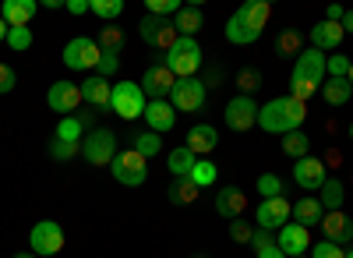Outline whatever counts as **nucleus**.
<instances>
[{
    "label": "nucleus",
    "mask_w": 353,
    "mask_h": 258,
    "mask_svg": "<svg viewBox=\"0 0 353 258\" xmlns=\"http://www.w3.org/2000/svg\"><path fill=\"white\" fill-rule=\"evenodd\" d=\"M329 57L321 53V50H314V46H304L301 53H297V61H293V75H290V96L293 99H301V103H307L318 89H321V81L329 78Z\"/></svg>",
    "instance_id": "obj_1"
},
{
    "label": "nucleus",
    "mask_w": 353,
    "mask_h": 258,
    "mask_svg": "<svg viewBox=\"0 0 353 258\" xmlns=\"http://www.w3.org/2000/svg\"><path fill=\"white\" fill-rule=\"evenodd\" d=\"M269 18H272V4H269V0H244V4L233 11V18L226 21V39L233 46H251V43L261 39Z\"/></svg>",
    "instance_id": "obj_2"
},
{
    "label": "nucleus",
    "mask_w": 353,
    "mask_h": 258,
    "mask_svg": "<svg viewBox=\"0 0 353 258\" xmlns=\"http://www.w3.org/2000/svg\"><path fill=\"white\" fill-rule=\"evenodd\" d=\"M307 121V106L301 99H293V96H276L269 99L265 106H258V124L261 131H269V135H290V131H301Z\"/></svg>",
    "instance_id": "obj_3"
},
{
    "label": "nucleus",
    "mask_w": 353,
    "mask_h": 258,
    "mask_svg": "<svg viewBox=\"0 0 353 258\" xmlns=\"http://www.w3.org/2000/svg\"><path fill=\"white\" fill-rule=\"evenodd\" d=\"M163 64L170 68L173 78H194L201 71V64H205V50L198 46V39L181 36V39L173 43V50H166V61Z\"/></svg>",
    "instance_id": "obj_4"
},
{
    "label": "nucleus",
    "mask_w": 353,
    "mask_h": 258,
    "mask_svg": "<svg viewBox=\"0 0 353 258\" xmlns=\"http://www.w3.org/2000/svg\"><path fill=\"white\" fill-rule=\"evenodd\" d=\"M28 251L36 258H53L64 251V226L57 219H39L32 230H28Z\"/></svg>",
    "instance_id": "obj_5"
},
{
    "label": "nucleus",
    "mask_w": 353,
    "mask_h": 258,
    "mask_svg": "<svg viewBox=\"0 0 353 258\" xmlns=\"http://www.w3.org/2000/svg\"><path fill=\"white\" fill-rule=\"evenodd\" d=\"M145 106H149V99H145L141 85L138 81H117L113 85V96H110V110L121 113L124 121H138L145 117Z\"/></svg>",
    "instance_id": "obj_6"
},
{
    "label": "nucleus",
    "mask_w": 353,
    "mask_h": 258,
    "mask_svg": "<svg viewBox=\"0 0 353 258\" xmlns=\"http://www.w3.org/2000/svg\"><path fill=\"white\" fill-rule=\"evenodd\" d=\"M110 174H113V181H121L124 188H141L145 181H149V159L138 156L134 149H124V152L113 156Z\"/></svg>",
    "instance_id": "obj_7"
},
{
    "label": "nucleus",
    "mask_w": 353,
    "mask_h": 258,
    "mask_svg": "<svg viewBox=\"0 0 353 258\" xmlns=\"http://www.w3.org/2000/svg\"><path fill=\"white\" fill-rule=\"evenodd\" d=\"M117 156V135L110 128H96L81 138V159L92 166H110Z\"/></svg>",
    "instance_id": "obj_8"
},
{
    "label": "nucleus",
    "mask_w": 353,
    "mask_h": 258,
    "mask_svg": "<svg viewBox=\"0 0 353 258\" xmlns=\"http://www.w3.org/2000/svg\"><path fill=\"white\" fill-rule=\"evenodd\" d=\"M99 43L92 36H74L68 46H64V68L68 71H96L99 68Z\"/></svg>",
    "instance_id": "obj_9"
},
{
    "label": "nucleus",
    "mask_w": 353,
    "mask_h": 258,
    "mask_svg": "<svg viewBox=\"0 0 353 258\" xmlns=\"http://www.w3.org/2000/svg\"><path fill=\"white\" fill-rule=\"evenodd\" d=\"M223 121H226L230 131H237V135L251 131L258 124V103H254V96H233L226 103V110H223Z\"/></svg>",
    "instance_id": "obj_10"
},
{
    "label": "nucleus",
    "mask_w": 353,
    "mask_h": 258,
    "mask_svg": "<svg viewBox=\"0 0 353 258\" xmlns=\"http://www.w3.org/2000/svg\"><path fill=\"white\" fill-rule=\"evenodd\" d=\"M290 212H293V206H290V198L283 195V198H261L258 202V209H254V223H258V230H283V226L290 223Z\"/></svg>",
    "instance_id": "obj_11"
},
{
    "label": "nucleus",
    "mask_w": 353,
    "mask_h": 258,
    "mask_svg": "<svg viewBox=\"0 0 353 258\" xmlns=\"http://www.w3.org/2000/svg\"><path fill=\"white\" fill-rule=\"evenodd\" d=\"M138 36L149 43V46L163 50V53L173 50V43L181 39V36H176V28H173V18H152V14L138 21Z\"/></svg>",
    "instance_id": "obj_12"
},
{
    "label": "nucleus",
    "mask_w": 353,
    "mask_h": 258,
    "mask_svg": "<svg viewBox=\"0 0 353 258\" xmlns=\"http://www.w3.org/2000/svg\"><path fill=\"white\" fill-rule=\"evenodd\" d=\"M46 106L53 113H61V117H74V110L81 106V85L61 78V81H53L50 85V92H46Z\"/></svg>",
    "instance_id": "obj_13"
},
{
    "label": "nucleus",
    "mask_w": 353,
    "mask_h": 258,
    "mask_svg": "<svg viewBox=\"0 0 353 258\" xmlns=\"http://www.w3.org/2000/svg\"><path fill=\"white\" fill-rule=\"evenodd\" d=\"M170 103L173 110H184V113H194L205 106V81L198 78H176L173 92H170Z\"/></svg>",
    "instance_id": "obj_14"
},
{
    "label": "nucleus",
    "mask_w": 353,
    "mask_h": 258,
    "mask_svg": "<svg viewBox=\"0 0 353 258\" xmlns=\"http://www.w3.org/2000/svg\"><path fill=\"white\" fill-rule=\"evenodd\" d=\"M276 244H279V251L286 255V258H301V255H307L311 251V230L307 226H301V223H286L283 230H279V237H276Z\"/></svg>",
    "instance_id": "obj_15"
},
{
    "label": "nucleus",
    "mask_w": 353,
    "mask_h": 258,
    "mask_svg": "<svg viewBox=\"0 0 353 258\" xmlns=\"http://www.w3.org/2000/svg\"><path fill=\"white\" fill-rule=\"evenodd\" d=\"M293 181H297V188H304L307 195H311V191H321V184L329 181L325 163H321L318 156H304V159H297V163H293Z\"/></svg>",
    "instance_id": "obj_16"
},
{
    "label": "nucleus",
    "mask_w": 353,
    "mask_h": 258,
    "mask_svg": "<svg viewBox=\"0 0 353 258\" xmlns=\"http://www.w3.org/2000/svg\"><path fill=\"white\" fill-rule=\"evenodd\" d=\"M141 92H145V99H166L170 92H173V85H176V78L170 75V68L166 64H149V71L141 75Z\"/></svg>",
    "instance_id": "obj_17"
},
{
    "label": "nucleus",
    "mask_w": 353,
    "mask_h": 258,
    "mask_svg": "<svg viewBox=\"0 0 353 258\" xmlns=\"http://www.w3.org/2000/svg\"><path fill=\"white\" fill-rule=\"evenodd\" d=\"M110 96H113V85L99 75H88L81 81V103L85 106H92L96 113H106L110 110Z\"/></svg>",
    "instance_id": "obj_18"
},
{
    "label": "nucleus",
    "mask_w": 353,
    "mask_h": 258,
    "mask_svg": "<svg viewBox=\"0 0 353 258\" xmlns=\"http://www.w3.org/2000/svg\"><path fill=\"white\" fill-rule=\"evenodd\" d=\"M321 234H325V241H332V244H350L353 241V216H346L343 209H336V212H325L321 216Z\"/></svg>",
    "instance_id": "obj_19"
},
{
    "label": "nucleus",
    "mask_w": 353,
    "mask_h": 258,
    "mask_svg": "<svg viewBox=\"0 0 353 258\" xmlns=\"http://www.w3.org/2000/svg\"><path fill=\"white\" fill-rule=\"evenodd\" d=\"M343 39H346V32H343L339 21H329V18H325V21H318V25L311 28V46L321 50V53H329V50L336 53V50L343 46Z\"/></svg>",
    "instance_id": "obj_20"
},
{
    "label": "nucleus",
    "mask_w": 353,
    "mask_h": 258,
    "mask_svg": "<svg viewBox=\"0 0 353 258\" xmlns=\"http://www.w3.org/2000/svg\"><path fill=\"white\" fill-rule=\"evenodd\" d=\"M36 11H39L36 0H4L0 18L8 21V28H28V21L36 18Z\"/></svg>",
    "instance_id": "obj_21"
},
{
    "label": "nucleus",
    "mask_w": 353,
    "mask_h": 258,
    "mask_svg": "<svg viewBox=\"0 0 353 258\" xmlns=\"http://www.w3.org/2000/svg\"><path fill=\"white\" fill-rule=\"evenodd\" d=\"M145 121H149V131H156V135L173 131L176 110H173V103H166V99H152L149 106H145Z\"/></svg>",
    "instance_id": "obj_22"
},
{
    "label": "nucleus",
    "mask_w": 353,
    "mask_h": 258,
    "mask_svg": "<svg viewBox=\"0 0 353 258\" xmlns=\"http://www.w3.org/2000/svg\"><path fill=\"white\" fill-rule=\"evenodd\" d=\"M244 209H248V195H244L241 188H219V195H216V212H219V216L241 219Z\"/></svg>",
    "instance_id": "obj_23"
},
{
    "label": "nucleus",
    "mask_w": 353,
    "mask_h": 258,
    "mask_svg": "<svg viewBox=\"0 0 353 258\" xmlns=\"http://www.w3.org/2000/svg\"><path fill=\"white\" fill-rule=\"evenodd\" d=\"M321 216H325V209H321L318 195H304V198H297V202H293V212H290V219H293V223H301V226H307V230L321 223Z\"/></svg>",
    "instance_id": "obj_24"
},
{
    "label": "nucleus",
    "mask_w": 353,
    "mask_h": 258,
    "mask_svg": "<svg viewBox=\"0 0 353 258\" xmlns=\"http://www.w3.org/2000/svg\"><path fill=\"white\" fill-rule=\"evenodd\" d=\"M184 146L194 152V156H209L216 146H219V131L212 128V124H194L191 131H188V141Z\"/></svg>",
    "instance_id": "obj_25"
},
{
    "label": "nucleus",
    "mask_w": 353,
    "mask_h": 258,
    "mask_svg": "<svg viewBox=\"0 0 353 258\" xmlns=\"http://www.w3.org/2000/svg\"><path fill=\"white\" fill-rule=\"evenodd\" d=\"M201 4L194 0V4H188V8H181V14L173 18V28H176V36H188V39H194V32L201 28Z\"/></svg>",
    "instance_id": "obj_26"
},
{
    "label": "nucleus",
    "mask_w": 353,
    "mask_h": 258,
    "mask_svg": "<svg viewBox=\"0 0 353 258\" xmlns=\"http://www.w3.org/2000/svg\"><path fill=\"white\" fill-rule=\"evenodd\" d=\"M318 202H321V209H325V212L343 209V202H346V184H343L339 177H329L325 184H321V191H318Z\"/></svg>",
    "instance_id": "obj_27"
},
{
    "label": "nucleus",
    "mask_w": 353,
    "mask_h": 258,
    "mask_svg": "<svg viewBox=\"0 0 353 258\" xmlns=\"http://www.w3.org/2000/svg\"><path fill=\"white\" fill-rule=\"evenodd\" d=\"M353 96V85L346 78H325L321 81V99H325L329 106H346Z\"/></svg>",
    "instance_id": "obj_28"
},
{
    "label": "nucleus",
    "mask_w": 353,
    "mask_h": 258,
    "mask_svg": "<svg viewBox=\"0 0 353 258\" xmlns=\"http://www.w3.org/2000/svg\"><path fill=\"white\" fill-rule=\"evenodd\" d=\"M194 163H198V156L188 149V146H181V149H173L170 156H166V170L173 174V181L176 177H191V170H194Z\"/></svg>",
    "instance_id": "obj_29"
},
{
    "label": "nucleus",
    "mask_w": 353,
    "mask_h": 258,
    "mask_svg": "<svg viewBox=\"0 0 353 258\" xmlns=\"http://www.w3.org/2000/svg\"><path fill=\"white\" fill-rule=\"evenodd\" d=\"M198 191H201V188H194L188 177H176V181L170 184L166 198H170V206H191V202H198Z\"/></svg>",
    "instance_id": "obj_30"
},
{
    "label": "nucleus",
    "mask_w": 353,
    "mask_h": 258,
    "mask_svg": "<svg viewBox=\"0 0 353 258\" xmlns=\"http://www.w3.org/2000/svg\"><path fill=\"white\" fill-rule=\"evenodd\" d=\"M131 149H134L138 156H145V159H152V156L163 152V135H156V131H138L134 141H131Z\"/></svg>",
    "instance_id": "obj_31"
},
{
    "label": "nucleus",
    "mask_w": 353,
    "mask_h": 258,
    "mask_svg": "<svg viewBox=\"0 0 353 258\" xmlns=\"http://www.w3.org/2000/svg\"><path fill=\"white\" fill-rule=\"evenodd\" d=\"M283 152H286L290 159H304V156H311V138H307L304 131H290V135H283Z\"/></svg>",
    "instance_id": "obj_32"
},
{
    "label": "nucleus",
    "mask_w": 353,
    "mask_h": 258,
    "mask_svg": "<svg viewBox=\"0 0 353 258\" xmlns=\"http://www.w3.org/2000/svg\"><path fill=\"white\" fill-rule=\"evenodd\" d=\"M96 43H99V50H106V53H121V50H124V28H121V25H103L99 36H96Z\"/></svg>",
    "instance_id": "obj_33"
},
{
    "label": "nucleus",
    "mask_w": 353,
    "mask_h": 258,
    "mask_svg": "<svg viewBox=\"0 0 353 258\" xmlns=\"http://www.w3.org/2000/svg\"><path fill=\"white\" fill-rule=\"evenodd\" d=\"M251 248H254V255H258V258H286V255L279 251V244L272 241V234H269V230H254Z\"/></svg>",
    "instance_id": "obj_34"
},
{
    "label": "nucleus",
    "mask_w": 353,
    "mask_h": 258,
    "mask_svg": "<svg viewBox=\"0 0 353 258\" xmlns=\"http://www.w3.org/2000/svg\"><path fill=\"white\" fill-rule=\"evenodd\" d=\"M216 177H219V170H216V163H212V159H198L188 181H191L194 188H209V184H216Z\"/></svg>",
    "instance_id": "obj_35"
},
{
    "label": "nucleus",
    "mask_w": 353,
    "mask_h": 258,
    "mask_svg": "<svg viewBox=\"0 0 353 258\" xmlns=\"http://www.w3.org/2000/svg\"><path fill=\"white\" fill-rule=\"evenodd\" d=\"M88 11L96 18H106V25H113V18L124 14V0H88Z\"/></svg>",
    "instance_id": "obj_36"
},
{
    "label": "nucleus",
    "mask_w": 353,
    "mask_h": 258,
    "mask_svg": "<svg viewBox=\"0 0 353 258\" xmlns=\"http://www.w3.org/2000/svg\"><path fill=\"white\" fill-rule=\"evenodd\" d=\"M53 138H61V141H74V146H81L85 128L78 124V117H61V124H57V135H53Z\"/></svg>",
    "instance_id": "obj_37"
},
{
    "label": "nucleus",
    "mask_w": 353,
    "mask_h": 258,
    "mask_svg": "<svg viewBox=\"0 0 353 258\" xmlns=\"http://www.w3.org/2000/svg\"><path fill=\"white\" fill-rule=\"evenodd\" d=\"M254 188H258V195H261V198H283V191H286V184H283V177H279V174H261Z\"/></svg>",
    "instance_id": "obj_38"
},
{
    "label": "nucleus",
    "mask_w": 353,
    "mask_h": 258,
    "mask_svg": "<svg viewBox=\"0 0 353 258\" xmlns=\"http://www.w3.org/2000/svg\"><path fill=\"white\" fill-rule=\"evenodd\" d=\"M181 8H184L181 0H149V4H145V11H149L152 18H170V14L176 18V14H181Z\"/></svg>",
    "instance_id": "obj_39"
},
{
    "label": "nucleus",
    "mask_w": 353,
    "mask_h": 258,
    "mask_svg": "<svg viewBox=\"0 0 353 258\" xmlns=\"http://www.w3.org/2000/svg\"><path fill=\"white\" fill-rule=\"evenodd\" d=\"M78 152H81V146H74V141H61V138L50 141V159H57V163H68V159H74Z\"/></svg>",
    "instance_id": "obj_40"
},
{
    "label": "nucleus",
    "mask_w": 353,
    "mask_h": 258,
    "mask_svg": "<svg viewBox=\"0 0 353 258\" xmlns=\"http://www.w3.org/2000/svg\"><path fill=\"white\" fill-rule=\"evenodd\" d=\"M276 53H279V57H293V53H301V32H297V28H290V32H283V36H279Z\"/></svg>",
    "instance_id": "obj_41"
},
{
    "label": "nucleus",
    "mask_w": 353,
    "mask_h": 258,
    "mask_svg": "<svg viewBox=\"0 0 353 258\" xmlns=\"http://www.w3.org/2000/svg\"><path fill=\"white\" fill-rule=\"evenodd\" d=\"M230 237L237 241V244H251V237H254V226L241 216V219H230Z\"/></svg>",
    "instance_id": "obj_42"
},
{
    "label": "nucleus",
    "mask_w": 353,
    "mask_h": 258,
    "mask_svg": "<svg viewBox=\"0 0 353 258\" xmlns=\"http://www.w3.org/2000/svg\"><path fill=\"white\" fill-rule=\"evenodd\" d=\"M8 46L25 53L28 46H32V28H11V32H8Z\"/></svg>",
    "instance_id": "obj_43"
},
{
    "label": "nucleus",
    "mask_w": 353,
    "mask_h": 258,
    "mask_svg": "<svg viewBox=\"0 0 353 258\" xmlns=\"http://www.w3.org/2000/svg\"><path fill=\"white\" fill-rule=\"evenodd\" d=\"M311 258H346V251H343L339 244H332V241L321 237L318 244H311Z\"/></svg>",
    "instance_id": "obj_44"
},
{
    "label": "nucleus",
    "mask_w": 353,
    "mask_h": 258,
    "mask_svg": "<svg viewBox=\"0 0 353 258\" xmlns=\"http://www.w3.org/2000/svg\"><path fill=\"white\" fill-rule=\"evenodd\" d=\"M350 64H353V61H350L346 53H332L329 64H325V68H329V78H346V75H350Z\"/></svg>",
    "instance_id": "obj_45"
},
{
    "label": "nucleus",
    "mask_w": 353,
    "mask_h": 258,
    "mask_svg": "<svg viewBox=\"0 0 353 258\" xmlns=\"http://www.w3.org/2000/svg\"><path fill=\"white\" fill-rule=\"evenodd\" d=\"M117 68H121V53H106V50H103V57H99V68H96V75L110 81V75H117Z\"/></svg>",
    "instance_id": "obj_46"
},
{
    "label": "nucleus",
    "mask_w": 353,
    "mask_h": 258,
    "mask_svg": "<svg viewBox=\"0 0 353 258\" xmlns=\"http://www.w3.org/2000/svg\"><path fill=\"white\" fill-rule=\"evenodd\" d=\"M258 71L254 68H244L241 75H237V85H241V96H251V89H258Z\"/></svg>",
    "instance_id": "obj_47"
},
{
    "label": "nucleus",
    "mask_w": 353,
    "mask_h": 258,
    "mask_svg": "<svg viewBox=\"0 0 353 258\" xmlns=\"http://www.w3.org/2000/svg\"><path fill=\"white\" fill-rule=\"evenodd\" d=\"M18 85V75H14V68H8V64H0V96H8L11 89Z\"/></svg>",
    "instance_id": "obj_48"
},
{
    "label": "nucleus",
    "mask_w": 353,
    "mask_h": 258,
    "mask_svg": "<svg viewBox=\"0 0 353 258\" xmlns=\"http://www.w3.org/2000/svg\"><path fill=\"white\" fill-rule=\"evenodd\" d=\"M74 117H78V124L85 128V135H88V131H96V117H99V113H96L92 106H81V110L74 113Z\"/></svg>",
    "instance_id": "obj_49"
},
{
    "label": "nucleus",
    "mask_w": 353,
    "mask_h": 258,
    "mask_svg": "<svg viewBox=\"0 0 353 258\" xmlns=\"http://www.w3.org/2000/svg\"><path fill=\"white\" fill-rule=\"evenodd\" d=\"M71 14H88V0H68V4H64Z\"/></svg>",
    "instance_id": "obj_50"
},
{
    "label": "nucleus",
    "mask_w": 353,
    "mask_h": 258,
    "mask_svg": "<svg viewBox=\"0 0 353 258\" xmlns=\"http://www.w3.org/2000/svg\"><path fill=\"white\" fill-rule=\"evenodd\" d=\"M325 14H329V21H343L346 8H343V4H329V11H325Z\"/></svg>",
    "instance_id": "obj_51"
},
{
    "label": "nucleus",
    "mask_w": 353,
    "mask_h": 258,
    "mask_svg": "<svg viewBox=\"0 0 353 258\" xmlns=\"http://www.w3.org/2000/svg\"><path fill=\"white\" fill-rule=\"evenodd\" d=\"M339 25H343V32H353V8L343 14V21H339Z\"/></svg>",
    "instance_id": "obj_52"
},
{
    "label": "nucleus",
    "mask_w": 353,
    "mask_h": 258,
    "mask_svg": "<svg viewBox=\"0 0 353 258\" xmlns=\"http://www.w3.org/2000/svg\"><path fill=\"white\" fill-rule=\"evenodd\" d=\"M8 32H11V28H8V21L0 18V43H8Z\"/></svg>",
    "instance_id": "obj_53"
},
{
    "label": "nucleus",
    "mask_w": 353,
    "mask_h": 258,
    "mask_svg": "<svg viewBox=\"0 0 353 258\" xmlns=\"http://www.w3.org/2000/svg\"><path fill=\"white\" fill-rule=\"evenodd\" d=\"M14 258H36V255H32V251H18Z\"/></svg>",
    "instance_id": "obj_54"
},
{
    "label": "nucleus",
    "mask_w": 353,
    "mask_h": 258,
    "mask_svg": "<svg viewBox=\"0 0 353 258\" xmlns=\"http://www.w3.org/2000/svg\"><path fill=\"white\" fill-rule=\"evenodd\" d=\"M346 81H350V85H353V64H350V75H346Z\"/></svg>",
    "instance_id": "obj_55"
},
{
    "label": "nucleus",
    "mask_w": 353,
    "mask_h": 258,
    "mask_svg": "<svg viewBox=\"0 0 353 258\" xmlns=\"http://www.w3.org/2000/svg\"><path fill=\"white\" fill-rule=\"evenodd\" d=\"M346 258H353V248H350V251H346Z\"/></svg>",
    "instance_id": "obj_56"
},
{
    "label": "nucleus",
    "mask_w": 353,
    "mask_h": 258,
    "mask_svg": "<svg viewBox=\"0 0 353 258\" xmlns=\"http://www.w3.org/2000/svg\"><path fill=\"white\" fill-rule=\"evenodd\" d=\"M350 138H353V124H350Z\"/></svg>",
    "instance_id": "obj_57"
},
{
    "label": "nucleus",
    "mask_w": 353,
    "mask_h": 258,
    "mask_svg": "<svg viewBox=\"0 0 353 258\" xmlns=\"http://www.w3.org/2000/svg\"><path fill=\"white\" fill-rule=\"evenodd\" d=\"M301 258H307V255H301Z\"/></svg>",
    "instance_id": "obj_58"
},
{
    "label": "nucleus",
    "mask_w": 353,
    "mask_h": 258,
    "mask_svg": "<svg viewBox=\"0 0 353 258\" xmlns=\"http://www.w3.org/2000/svg\"><path fill=\"white\" fill-rule=\"evenodd\" d=\"M198 258H201V255H198Z\"/></svg>",
    "instance_id": "obj_59"
}]
</instances>
